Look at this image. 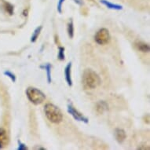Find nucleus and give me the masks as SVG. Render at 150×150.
Instances as JSON below:
<instances>
[{
	"instance_id": "1",
	"label": "nucleus",
	"mask_w": 150,
	"mask_h": 150,
	"mask_svg": "<svg viewBox=\"0 0 150 150\" xmlns=\"http://www.w3.org/2000/svg\"><path fill=\"white\" fill-rule=\"evenodd\" d=\"M83 86L86 90H93L101 84V79L98 74L93 69H85L82 76Z\"/></svg>"
},
{
	"instance_id": "2",
	"label": "nucleus",
	"mask_w": 150,
	"mask_h": 150,
	"mask_svg": "<svg viewBox=\"0 0 150 150\" xmlns=\"http://www.w3.org/2000/svg\"><path fill=\"white\" fill-rule=\"evenodd\" d=\"M44 112L50 122L53 123H60L63 120V114L57 106L54 104L48 103L44 107Z\"/></svg>"
},
{
	"instance_id": "3",
	"label": "nucleus",
	"mask_w": 150,
	"mask_h": 150,
	"mask_svg": "<svg viewBox=\"0 0 150 150\" xmlns=\"http://www.w3.org/2000/svg\"><path fill=\"white\" fill-rule=\"evenodd\" d=\"M26 95H27L28 100L32 104L36 105L42 103L46 99V95L43 92L35 87H32V86H29L26 90Z\"/></svg>"
},
{
	"instance_id": "4",
	"label": "nucleus",
	"mask_w": 150,
	"mask_h": 150,
	"mask_svg": "<svg viewBox=\"0 0 150 150\" xmlns=\"http://www.w3.org/2000/svg\"><path fill=\"white\" fill-rule=\"evenodd\" d=\"M94 40L99 45L108 44L111 40L109 31L105 28L99 29L94 35Z\"/></svg>"
},
{
	"instance_id": "5",
	"label": "nucleus",
	"mask_w": 150,
	"mask_h": 150,
	"mask_svg": "<svg viewBox=\"0 0 150 150\" xmlns=\"http://www.w3.org/2000/svg\"><path fill=\"white\" fill-rule=\"evenodd\" d=\"M68 112H69V113L76 120L82 121V122H84V123H87L89 122L88 119L86 118V116H84L83 114L80 113L79 111H77L76 108H74L73 106L71 105V104H69V105H68Z\"/></svg>"
},
{
	"instance_id": "6",
	"label": "nucleus",
	"mask_w": 150,
	"mask_h": 150,
	"mask_svg": "<svg viewBox=\"0 0 150 150\" xmlns=\"http://www.w3.org/2000/svg\"><path fill=\"white\" fill-rule=\"evenodd\" d=\"M9 138H8L7 132L4 128H0V149H3L8 145Z\"/></svg>"
},
{
	"instance_id": "7",
	"label": "nucleus",
	"mask_w": 150,
	"mask_h": 150,
	"mask_svg": "<svg viewBox=\"0 0 150 150\" xmlns=\"http://www.w3.org/2000/svg\"><path fill=\"white\" fill-rule=\"evenodd\" d=\"M115 138H116V141L119 143H122L125 141L126 138H127V134H126L125 130L120 128H116L115 130Z\"/></svg>"
},
{
	"instance_id": "8",
	"label": "nucleus",
	"mask_w": 150,
	"mask_h": 150,
	"mask_svg": "<svg viewBox=\"0 0 150 150\" xmlns=\"http://www.w3.org/2000/svg\"><path fill=\"white\" fill-rule=\"evenodd\" d=\"M136 49L139 50V51L142 52V53H149L150 50L149 45L142 41H137L134 43Z\"/></svg>"
},
{
	"instance_id": "9",
	"label": "nucleus",
	"mask_w": 150,
	"mask_h": 150,
	"mask_svg": "<svg viewBox=\"0 0 150 150\" xmlns=\"http://www.w3.org/2000/svg\"><path fill=\"white\" fill-rule=\"evenodd\" d=\"M71 63H69L67 64V66L64 69V76H65V79L68 85L69 86H72V80H71Z\"/></svg>"
},
{
	"instance_id": "10",
	"label": "nucleus",
	"mask_w": 150,
	"mask_h": 150,
	"mask_svg": "<svg viewBox=\"0 0 150 150\" xmlns=\"http://www.w3.org/2000/svg\"><path fill=\"white\" fill-rule=\"evenodd\" d=\"M95 108H96V112L98 113L102 114L104 113L105 111L108 110V105L105 101H100L96 104V107H95Z\"/></svg>"
},
{
	"instance_id": "11",
	"label": "nucleus",
	"mask_w": 150,
	"mask_h": 150,
	"mask_svg": "<svg viewBox=\"0 0 150 150\" xmlns=\"http://www.w3.org/2000/svg\"><path fill=\"white\" fill-rule=\"evenodd\" d=\"M101 3L105 5L106 7H108V9H111V10H121L123 9V6L120 5H118V4H114V3H112L110 2H108L107 0H101Z\"/></svg>"
},
{
	"instance_id": "12",
	"label": "nucleus",
	"mask_w": 150,
	"mask_h": 150,
	"mask_svg": "<svg viewBox=\"0 0 150 150\" xmlns=\"http://www.w3.org/2000/svg\"><path fill=\"white\" fill-rule=\"evenodd\" d=\"M41 68H43V69H46L47 76V82H48V83H51V74H50V71H51V65H50V64H47L46 65L41 66Z\"/></svg>"
},
{
	"instance_id": "13",
	"label": "nucleus",
	"mask_w": 150,
	"mask_h": 150,
	"mask_svg": "<svg viewBox=\"0 0 150 150\" xmlns=\"http://www.w3.org/2000/svg\"><path fill=\"white\" fill-rule=\"evenodd\" d=\"M41 30H42V26H40V27H38L35 28V30L34 32H33V34H32V38H31V42H35L36 41V40L38 39V37L40 35Z\"/></svg>"
},
{
	"instance_id": "14",
	"label": "nucleus",
	"mask_w": 150,
	"mask_h": 150,
	"mask_svg": "<svg viewBox=\"0 0 150 150\" xmlns=\"http://www.w3.org/2000/svg\"><path fill=\"white\" fill-rule=\"evenodd\" d=\"M3 6H4V9L6 12L9 13L10 15H12L13 13V10H14V8H13V6L12 4H10L9 3H6V2H4L3 3Z\"/></svg>"
},
{
	"instance_id": "15",
	"label": "nucleus",
	"mask_w": 150,
	"mask_h": 150,
	"mask_svg": "<svg viewBox=\"0 0 150 150\" xmlns=\"http://www.w3.org/2000/svg\"><path fill=\"white\" fill-rule=\"evenodd\" d=\"M68 34L70 38H73L74 36V26H73V22L72 21H71L68 25Z\"/></svg>"
},
{
	"instance_id": "16",
	"label": "nucleus",
	"mask_w": 150,
	"mask_h": 150,
	"mask_svg": "<svg viewBox=\"0 0 150 150\" xmlns=\"http://www.w3.org/2000/svg\"><path fill=\"white\" fill-rule=\"evenodd\" d=\"M57 57L58 59L61 61H64V47H59V51H58V54H57Z\"/></svg>"
},
{
	"instance_id": "17",
	"label": "nucleus",
	"mask_w": 150,
	"mask_h": 150,
	"mask_svg": "<svg viewBox=\"0 0 150 150\" xmlns=\"http://www.w3.org/2000/svg\"><path fill=\"white\" fill-rule=\"evenodd\" d=\"M4 75H5V76H7L8 77H10L13 82L16 81V76H15L14 74L12 73L11 71H4Z\"/></svg>"
},
{
	"instance_id": "18",
	"label": "nucleus",
	"mask_w": 150,
	"mask_h": 150,
	"mask_svg": "<svg viewBox=\"0 0 150 150\" xmlns=\"http://www.w3.org/2000/svg\"><path fill=\"white\" fill-rule=\"evenodd\" d=\"M17 149L18 150H26V149H28V147L25 145V144H24V143H22L21 142H20V141H18V148H17Z\"/></svg>"
},
{
	"instance_id": "19",
	"label": "nucleus",
	"mask_w": 150,
	"mask_h": 150,
	"mask_svg": "<svg viewBox=\"0 0 150 150\" xmlns=\"http://www.w3.org/2000/svg\"><path fill=\"white\" fill-rule=\"evenodd\" d=\"M64 2V0H59L58 4H57V11H58L60 13H62V5H63Z\"/></svg>"
},
{
	"instance_id": "20",
	"label": "nucleus",
	"mask_w": 150,
	"mask_h": 150,
	"mask_svg": "<svg viewBox=\"0 0 150 150\" xmlns=\"http://www.w3.org/2000/svg\"><path fill=\"white\" fill-rule=\"evenodd\" d=\"M79 1H80V0H75V2L78 3V4H82L83 3H82V2H79Z\"/></svg>"
}]
</instances>
